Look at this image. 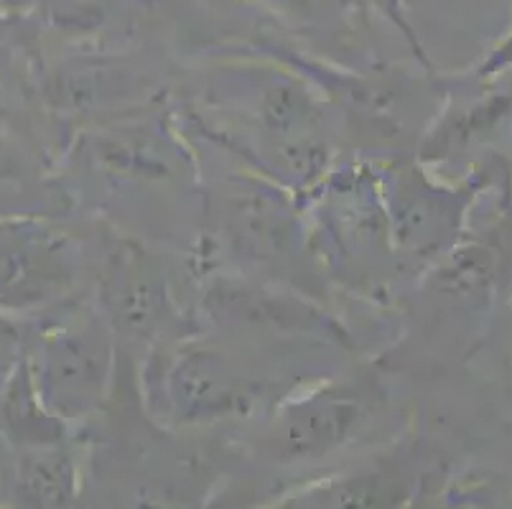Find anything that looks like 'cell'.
Here are the masks:
<instances>
[{"label": "cell", "instance_id": "7a4b0ae2", "mask_svg": "<svg viewBox=\"0 0 512 509\" xmlns=\"http://www.w3.org/2000/svg\"><path fill=\"white\" fill-rule=\"evenodd\" d=\"M357 420L355 403L347 400H321V403L306 405V410L291 415L286 431L288 448L296 454H311L329 448L332 443L342 441L339 436L349 433L352 423Z\"/></svg>", "mask_w": 512, "mask_h": 509}, {"label": "cell", "instance_id": "3957f363", "mask_svg": "<svg viewBox=\"0 0 512 509\" xmlns=\"http://www.w3.org/2000/svg\"><path fill=\"white\" fill-rule=\"evenodd\" d=\"M276 3H281V6H299L301 0H276Z\"/></svg>", "mask_w": 512, "mask_h": 509}, {"label": "cell", "instance_id": "6da1fadb", "mask_svg": "<svg viewBox=\"0 0 512 509\" xmlns=\"http://www.w3.org/2000/svg\"><path fill=\"white\" fill-rule=\"evenodd\" d=\"M174 395L181 408L197 418L230 413L237 400H242L235 377L227 375L225 367L207 354H197L189 364H181L174 375Z\"/></svg>", "mask_w": 512, "mask_h": 509}]
</instances>
